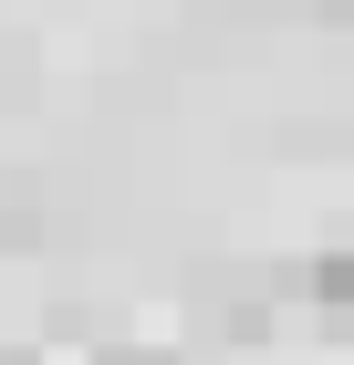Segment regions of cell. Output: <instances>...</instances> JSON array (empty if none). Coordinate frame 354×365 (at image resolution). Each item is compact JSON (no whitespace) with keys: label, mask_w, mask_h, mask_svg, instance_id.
Returning a JSON list of instances; mask_svg holds the SVG:
<instances>
[{"label":"cell","mask_w":354,"mask_h":365,"mask_svg":"<svg viewBox=\"0 0 354 365\" xmlns=\"http://www.w3.org/2000/svg\"><path fill=\"white\" fill-rule=\"evenodd\" d=\"M313 292H323L333 313H354V251H333V261H313Z\"/></svg>","instance_id":"obj_1"}]
</instances>
